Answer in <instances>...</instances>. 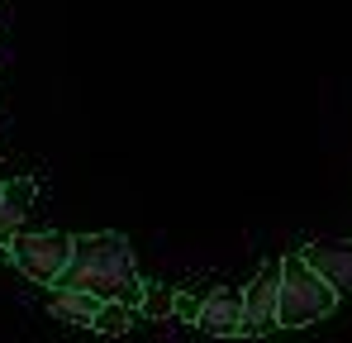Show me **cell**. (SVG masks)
Listing matches in <instances>:
<instances>
[{
	"label": "cell",
	"mask_w": 352,
	"mask_h": 343,
	"mask_svg": "<svg viewBox=\"0 0 352 343\" xmlns=\"http://www.w3.org/2000/svg\"><path fill=\"white\" fill-rule=\"evenodd\" d=\"M333 305H338V295L305 262V253L281 258V329H305V324L333 315Z\"/></svg>",
	"instance_id": "2"
},
{
	"label": "cell",
	"mask_w": 352,
	"mask_h": 343,
	"mask_svg": "<svg viewBox=\"0 0 352 343\" xmlns=\"http://www.w3.org/2000/svg\"><path fill=\"white\" fill-rule=\"evenodd\" d=\"M176 295L181 291H172V286L148 282V291H143V320H167V315H176Z\"/></svg>",
	"instance_id": "10"
},
{
	"label": "cell",
	"mask_w": 352,
	"mask_h": 343,
	"mask_svg": "<svg viewBox=\"0 0 352 343\" xmlns=\"http://www.w3.org/2000/svg\"><path fill=\"white\" fill-rule=\"evenodd\" d=\"M0 200H5V181H0Z\"/></svg>",
	"instance_id": "13"
},
{
	"label": "cell",
	"mask_w": 352,
	"mask_h": 343,
	"mask_svg": "<svg viewBox=\"0 0 352 343\" xmlns=\"http://www.w3.org/2000/svg\"><path fill=\"white\" fill-rule=\"evenodd\" d=\"M305 262L324 277V286L333 295H348L352 300V238H319V243H309Z\"/></svg>",
	"instance_id": "5"
},
{
	"label": "cell",
	"mask_w": 352,
	"mask_h": 343,
	"mask_svg": "<svg viewBox=\"0 0 352 343\" xmlns=\"http://www.w3.org/2000/svg\"><path fill=\"white\" fill-rule=\"evenodd\" d=\"M72 253H76V238H67L58 229H34L10 243V262L38 286H58L62 272L72 267Z\"/></svg>",
	"instance_id": "3"
},
{
	"label": "cell",
	"mask_w": 352,
	"mask_h": 343,
	"mask_svg": "<svg viewBox=\"0 0 352 343\" xmlns=\"http://www.w3.org/2000/svg\"><path fill=\"white\" fill-rule=\"evenodd\" d=\"M143 315L138 310H129V305H100V315H96V334H105V339H119V334H129L133 324H138Z\"/></svg>",
	"instance_id": "9"
},
{
	"label": "cell",
	"mask_w": 352,
	"mask_h": 343,
	"mask_svg": "<svg viewBox=\"0 0 352 343\" xmlns=\"http://www.w3.org/2000/svg\"><path fill=\"white\" fill-rule=\"evenodd\" d=\"M100 305L105 300H96V295H86V291H53L48 295V315L62 320V324H96V315H100Z\"/></svg>",
	"instance_id": "8"
},
{
	"label": "cell",
	"mask_w": 352,
	"mask_h": 343,
	"mask_svg": "<svg viewBox=\"0 0 352 343\" xmlns=\"http://www.w3.org/2000/svg\"><path fill=\"white\" fill-rule=\"evenodd\" d=\"M200 305H205V300H200V295H190V291H186V295H176V315H181V320H200Z\"/></svg>",
	"instance_id": "11"
},
{
	"label": "cell",
	"mask_w": 352,
	"mask_h": 343,
	"mask_svg": "<svg viewBox=\"0 0 352 343\" xmlns=\"http://www.w3.org/2000/svg\"><path fill=\"white\" fill-rule=\"evenodd\" d=\"M210 339H238L243 334V295L229 291V286H219V291H210L205 295V305H200V320H195Z\"/></svg>",
	"instance_id": "6"
},
{
	"label": "cell",
	"mask_w": 352,
	"mask_h": 343,
	"mask_svg": "<svg viewBox=\"0 0 352 343\" xmlns=\"http://www.w3.org/2000/svg\"><path fill=\"white\" fill-rule=\"evenodd\" d=\"M58 291H86L105 305H129L143 315V291L133 272V248L124 233H81L76 238V253H72V267L62 272Z\"/></svg>",
	"instance_id": "1"
},
{
	"label": "cell",
	"mask_w": 352,
	"mask_h": 343,
	"mask_svg": "<svg viewBox=\"0 0 352 343\" xmlns=\"http://www.w3.org/2000/svg\"><path fill=\"white\" fill-rule=\"evenodd\" d=\"M34 196H38L34 176H14V181H5V200H0V248H5V253H10V243L24 233V215H29Z\"/></svg>",
	"instance_id": "7"
},
{
	"label": "cell",
	"mask_w": 352,
	"mask_h": 343,
	"mask_svg": "<svg viewBox=\"0 0 352 343\" xmlns=\"http://www.w3.org/2000/svg\"><path fill=\"white\" fill-rule=\"evenodd\" d=\"M272 329H281V258L262 262V272L243 291V334L257 339Z\"/></svg>",
	"instance_id": "4"
},
{
	"label": "cell",
	"mask_w": 352,
	"mask_h": 343,
	"mask_svg": "<svg viewBox=\"0 0 352 343\" xmlns=\"http://www.w3.org/2000/svg\"><path fill=\"white\" fill-rule=\"evenodd\" d=\"M0 262H10V253H5V248H0Z\"/></svg>",
	"instance_id": "12"
}]
</instances>
